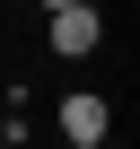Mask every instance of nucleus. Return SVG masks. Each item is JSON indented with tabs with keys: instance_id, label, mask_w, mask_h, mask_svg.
Here are the masks:
<instances>
[{
	"instance_id": "obj_1",
	"label": "nucleus",
	"mask_w": 140,
	"mask_h": 149,
	"mask_svg": "<svg viewBox=\"0 0 140 149\" xmlns=\"http://www.w3.org/2000/svg\"><path fill=\"white\" fill-rule=\"evenodd\" d=\"M44 35H53V53H96L105 18L88 9V0H53V9H44Z\"/></svg>"
},
{
	"instance_id": "obj_2",
	"label": "nucleus",
	"mask_w": 140,
	"mask_h": 149,
	"mask_svg": "<svg viewBox=\"0 0 140 149\" xmlns=\"http://www.w3.org/2000/svg\"><path fill=\"white\" fill-rule=\"evenodd\" d=\"M105 132H114V105L105 97H61V140L70 149H105Z\"/></svg>"
}]
</instances>
